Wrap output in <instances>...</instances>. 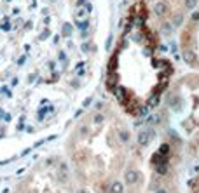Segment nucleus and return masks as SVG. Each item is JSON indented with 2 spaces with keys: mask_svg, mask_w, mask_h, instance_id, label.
Returning <instances> with one entry per match:
<instances>
[{
  "mask_svg": "<svg viewBox=\"0 0 199 193\" xmlns=\"http://www.w3.org/2000/svg\"><path fill=\"white\" fill-rule=\"evenodd\" d=\"M131 132L112 108H96L77 125L72 162L79 179L96 193H122L133 160Z\"/></svg>",
  "mask_w": 199,
  "mask_h": 193,
  "instance_id": "f03ea898",
  "label": "nucleus"
},
{
  "mask_svg": "<svg viewBox=\"0 0 199 193\" xmlns=\"http://www.w3.org/2000/svg\"><path fill=\"white\" fill-rule=\"evenodd\" d=\"M161 104L168 132L180 143L183 155L199 162V71L175 77Z\"/></svg>",
  "mask_w": 199,
  "mask_h": 193,
  "instance_id": "20e7f679",
  "label": "nucleus"
},
{
  "mask_svg": "<svg viewBox=\"0 0 199 193\" xmlns=\"http://www.w3.org/2000/svg\"><path fill=\"white\" fill-rule=\"evenodd\" d=\"M177 71L150 0H133L107 64V91L129 117H141L162 97Z\"/></svg>",
  "mask_w": 199,
  "mask_h": 193,
  "instance_id": "f257e3e1",
  "label": "nucleus"
},
{
  "mask_svg": "<svg viewBox=\"0 0 199 193\" xmlns=\"http://www.w3.org/2000/svg\"><path fill=\"white\" fill-rule=\"evenodd\" d=\"M197 2L199 0H150L154 14L161 28L164 25L171 26L180 23Z\"/></svg>",
  "mask_w": 199,
  "mask_h": 193,
  "instance_id": "423d86ee",
  "label": "nucleus"
},
{
  "mask_svg": "<svg viewBox=\"0 0 199 193\" xmlns=\"http://www.w3.org/2000/svg\"><path fill=\"white\" fill-rule=\"evenodd\" d=\"M180 143L168 131L150 136L143 151L136 155L128 172V193H185L180 181L183 160Z\"/></svg>",
  "mask_w": 199,
  "mask_h": 193,
  "instance_id": "7ed1b4c3",
  "label": "nucleus"
},
{
  "mask_svg": "<svg viewBox=\"0 0 199 193\" xmlns=\"http://www.w3.org/2000/svg\"><path fill=\"white\" fill-rule=\"evenodd\" d=\"M177 44L180 59L190 70L199 71V2L180 21Z\"/></svg>",
  "mask_w": 199,
  "mask_h": 193,
  "instance_id": "39448f33",
  "label": "nucleus"
},
{
  "mask_svg": "<svg viewBox=\"0 0 199 193\" xmlns=\"http://www.w3.org/2000/svg\"><path fill=\"white\" fill-rule=\"evenodd\" d=\"M185 193H199V171L189 179L187 186H185Z\"/></svg>",
  "mask_w": 199,
  "mask_h": 193,
  "instance_id": "0eeeda50",
  "label": "nucleus"
}]
</instances>
